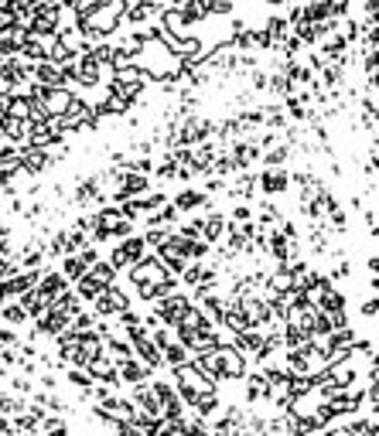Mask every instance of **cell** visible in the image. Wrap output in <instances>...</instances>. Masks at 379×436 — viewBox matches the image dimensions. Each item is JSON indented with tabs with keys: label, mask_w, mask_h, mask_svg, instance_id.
<instances>
[{
	"label": "cell",
	"mask_w": 379,
	"mask_h": 436,
	"mask_svg": "<svg viewBox=\"0 0 379 436\" xmlns=\"http://www.w3.org/2000/svg\"><path fill=\"white\" fill-rule=\"evenodd\" d=\"M246 392H250V399H263V396H270V385H267L263 375H256V378L246 382Z\"/></svg>",
	"instance_id": "3"
},
{
	"label": "cell",
	"mask_w": 379,
	"mask_h": 436,
	"mask_svg": "<svg viewBox=\"0 0 379 436\" xmlns=\"http://www.w3.org/2000/svg\"><path fill=\"white\" fill-rule=\"evenodd\" d=\"M21 409H24V406H21V402H17V399H0V416H17V412H21Z\"/></svg>",
	"instance_id": "4"
},
{
	"label": "cell",
	"mask_w": 379,
	"mask_h": 436,
	"mask_svg": "<svg viewBox=\"0 0 379 436\" xmlns=\"http://www.w3.org/2000/svg\"><path fill=\"white\" fill-rule=\"evenodd\" d=\"M165 358H168L171 365H185V348H178V345H165Z\"/></svg>",
	"instance_id": "5"
},
{
	"label": "cell",
	"mask_w": 379,
	"mask_h": 436,
	"mask_svg": "<svg viewBox=\"0 0 379 436\" xmlns=\"http://www.w3.org/2000/svg\"><path fill=\"white\" fill-rule=\"evenodd\" d=\"M117 436H144V433H140V430H137L133 423H126V419H120V423H117Z\"/></svg>",
	"instance_id": "6"
},
{
	"label": "cell",
	"mask_w": 379,
	"mask_h": 436,
	"mask_svg": "<svg viewBox=\"0 0 379 436\" xmlns=\"http://www.w3.org/2000/svg\"><path fill=\"white\" fill-rule=\"evenodd\" d=\"M42 423H44V426H42L44 436H65V433H69V426H65L58 416H44Z\"/></svg>",
	"instance_id": "2"
},
{
	"label": "cell",
	"mask_w": 379,
	"mask_h": 436,
	"mask_svg": "<svg viewBox=\"0 0 379 436\" xmlns=\"http://www.w3.org/2000/svg\"><path fill=\"white\" fill-rule=\"evenodd\" d=\"M3 317L14 320V324H21V320H24V307H3Z\"/></svg>",
	"instance_id": "7"
},
{
	"label": "cell",
	"mask_w": 379,
	"mask_h": 436,
	"mask_svg": "<svg viewBox=\"0 0 379 436\" xmlns=\"http://www.w3.org/2000/svg\"><path fill=\"white\" fill-rule=\"evenodd\" d=\"M69 378H72V382H76L79 389H92V378H89V375H83V372H72Z\"/></svg>",
	"instance_id": "8"
},
{
	"label": "cell",
	"mask_w": 379,
	"mask_h": 436,
	"mask_svg": "<svg viewBox=\"0 0 379 436\" xmlns=\"http://www.w3.org/2000/svg\"><path fill=\"white\" fill-rule=\"evenodd\" d=\"M117 375H120V378H126V382H133V385H140V382L147 378V368H140L137 361H124Z\"/></svg>",
	"instance_id": "1"
}]
</instances>
